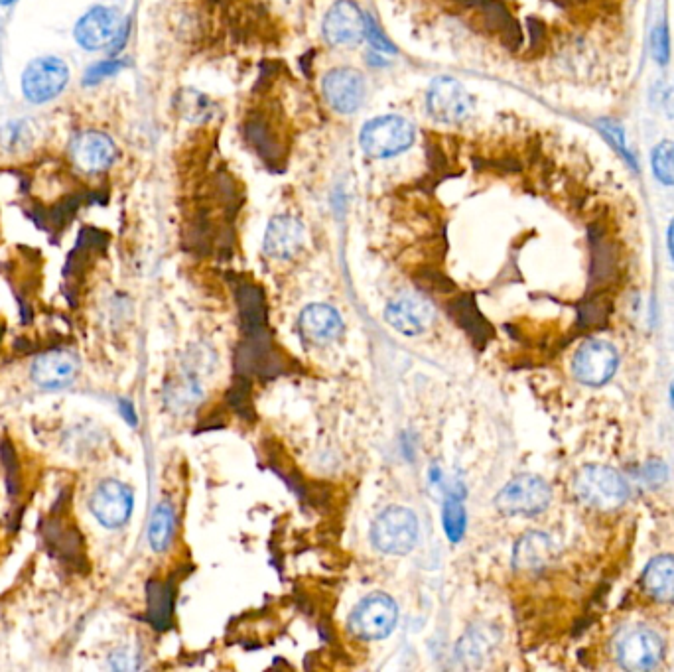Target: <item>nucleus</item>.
Masks as SVG:
<instances>
[{"label": "nucleus", "mask_w": 674, "mask_h": 672, "mask_svg": "<svg viewBox=\"0 0 674 672\" xmlns=\"http://www.w3.org/2000/svg\"><path fill=\"white\" fill-rule=\"evenodd\" d=\"M414 142V127L399 115L369 121L361 131V148L367 156L385 160L408 150Z\"/></svg>", "instance_id": "obj_5"}, {"label": "nucleus", "mask_w": 674, "mask_h": 672, "mask_svg": "<svg viewBox=\"0 0 674 672\" xmlns=\"http://www.w3.org/2000/svg\"><path fill=\"white\" fill-rule=\"evenodd\" d=\"M322 91L326 101L336 113L351 115L361 109L367 85L361 71L353 68H336L330 69L324 75Z\"/></svg>", "instance_id": "obj_13"}, {"label": "nucleus", "mask_w": 674, "mask_h": 672, "mask_svg": "<svg viewBox=\"0 0 674 672\" xmlns=\"http://www.w3.org/2000/svg\"><path fill=\"white\" fill-rule=\"evenodd\" d=\"M243 135H245L247 144L261 156V160L269 164L272 170H278V164L284 162L286 158V148L280 136L276 135V131L272 129V123L263 113H255L247 117L243 125Z\"/></svg>", "instance_id": "obj_17"}, {"label": "nucleus", "mask_w": 674, "mask_h": 672, "mask_svg": "<svg viewBox=\"0 0 674 672\" xmlns=\"http://www.w3.org/2000/svg\"><path fill=\"white\" fill-rule=\"evenodd\" d=\"M306 241L304 225L292 215H276L270 219L267 233H265V253L270 259H292L300 253Z\"/></svg>", "instance_id": "obj_16"}, {"label": "nucleus", "mask_w": 674, "mask_h": 672, "mask_svg": "<svg viewBox=\"0 0 674 672\" xmlns=\"http://www.w3.org/2000/svg\"><path fill=\"white\" fill-rule=\"evenodd\" d=\"M113 669L117 671H131L136 669L135 657L129 651H119L113 655Z\"/></svg>", "instance_id": "obj_32"}, {"label": "nucleus", "mask_w": 674, "mask_h": 672, "mask_svg": "<svg viewBox=\"0 0 674 672\" xmlns=\"http://www.w3.org/2000/svg\"><path fill=\"white\" fill-rule=\"evenodd\" d=\"M444 531L452 542H458L466 533V509L458 499H450L444 507Z\"/></svg>", "instance_id": "obj_26"}, {"label": "nucleus", "mask_w": 674, "mask_h": 672, "mask_svg": "<svg viewBox=\"0 0 674 672\" xmlns=\"http://www.w3.org/2000/svg\"><path fill=\"white\" fill-rule=\"evenodd\" d=\"M324 38L330 46L357 44L365 38V14L353 0H337L324 18Z\"/></svg>", "instance_id": "obj_15"}, {"label": "nucleus", "mask_w": 674, "mask_h": 672, "mask_svg": "<svg viewBox=\"0 0 674 672\" xmlns=\"http://www.w3.org/2000/svg\"><path fill=\"white\" fill-rule=\"evenodd\" d=\"M172 535H174V509L168 503H160L152 513L148 527L150 546L156 552H162L168 548Z\"/></svg>", "instance_id": "obj_24"}, {"label": "nucleus", "mask_w": 674, "mask_h": 672, "mask_svg": "<svg viewBox=\"0 0 674 672\" xmlns=\"http://www.w3.org/2000/svg\"><path fill=\"white\" fill-rule=\"evenodd\" d=\"M600 127H602V133L609 138V142H613L615 148H617L629 162H633V156H631V152L627 150V144H625V133H623L621 125H617L615 121H600Z\"/></svg>", "instance_id": "obj_31"}, {"label": "nucleus", "mask_w": 674, "mask_h": 672, "mask_svg": "<svg viewBox=\"0 0 674 672\" xmlns=\"http://www.w3.org/2000/svg\"><path fill=\"white\" fill-rule=\"evenodd\" d=\"M69 83L68 64L56 56L32 60L22 73V93L34 105H44L58 99Z\"/></svg>", "instance_id": "obj_6"}, {"label": "nucleus", "mask_w": 674, "mask_h": 672, "mask_svg": "<svg viewBox=\"0 0 674 672\" xmlns=\"http://www.w3.org/2000/svg\"><path fill=\"white\" fill-rule=\"evenodd\" d=\"M133 505H135L133 491L117 479L103 481L95 489L89 503L95 519L107 529L123 527L133 513Z\"/></svg>", "instance_id": "obj_12"}, {"label": "nucleus", "mask_w": 674, "mask_h": 672, "mask_svg": "<svg viewBox=\"0 0 674 672\" xmlns=\"http://www.w3.org/2000/svg\"><path fill=\"white\" fill-rule=\"evenodd\" d=\"M456 316L462 324V328L470 330V332H475L479 339H483V332H487V324L481 320V316L475 312V306H473L472 298H460L456 304Z\"/></svg>", "instance_id": "obj_27"}, {"label": "nucleus", "mask_w": 674, "mask_h": 672, "mask_svg": "<svg viewBox=\"0 0 674 672\" xmlns=\"http://www.w3.org/2000/svg\"><path fill=\"white\" fill-rule=\"evenodd\" d=\"M615 653L623 669L651 671L663 659V641L655 631L647 627H631L617 637Z\"/></svg>", "instance_id": "obj_9"}, {"label": "nucleus", "mask_w": 674, "mask_h": 672, "mask_svg": "<svg viewBox=\"0 0 674 672\" xmlns=\"http://www.w3.org/2000/svg\"><path fill=\"white\" fill-rule=\"evenodd\" d=\"M0 336H2V328H0Z\"/></svg>", "instance_id": "obj_36"}, {"label": "nucleus", "mask_w": 674, "mask_h": 672, "mask_svg": "<svg viewBox=\"0 0 674 672\" xmlns=\"http://www.w3.org/2000/svg\"><path fill=\"white\" fill-rule=\"evenodd\" d=\"M399 619V607L385 594H373L353 609L349 629L363 641H379L393 633Z\"/></svg>", "instance_id": "obj_8"}, {"label": "nucleus", "mask_w": 674, "mask_h": 672, "mask_svg": "<svg viewBox=\"0 0 674 672\" xmlns=\"http://www.w3.org/2000/svg\"><path fill=\"white\" fill-rule=\"evenodd\" d=\"M117 146L113 138L101 131L87 129L71 140L69 156L75 170L83 176H101L117 160Z\"/></svg>", "instance_id": "obj_10"}, {"label": "nucleus", "mask_w": 674, "mask_h": 672, "mask_svg": "<svg viewBox=\"0 0 674 672\" xmlns=\"http://www.w3.org/2000/svg\"><path fill=\"white\" fill-rule=\"evenodd\" d=\"M619 365L617 349L604 339H588L580 345L572 361L574 377L588 387H602L615 375Z\"/></svg>", "instance_id": "obj_11"}, {"label": "nucleus", "mask_w": 674, "mask_h": 672, "mask_svg": "<svg viewBox=\"0 0 674 672\" xmlns=\"http://www.w3.org/2000/svg\"><path fill=\"white\" fill-rule=\"evenodd\" d=\"M667 243H669V253H671V259L674 263V217L669 225V235H667Z\"/></svg>", "instance_id": "obj_33"}, {"label": "nucleus", "mask_w": 674, "mask_h": 672, "mask_svg": "<svg viewBox=\"0 0 674 672\" xmlns=\"http://www.w3.org/2000/svg\"><path fill=\"white\" fill-rule=\"evenodd\" d=\"M641 584L651 600L659 604L674 602V556L671 554L655 556L647 564Z\"/></svg>", "instance_id": "obj_21"}, {"label": "nucleus", "mask_w": 674, "mask_h": 672, "mask_svg": "<svg viewBox=\"0 0 674 672\" xmlns=\"http://www.w3.org/2000/svg\"><path fill=\"white\" fill-rule=\"evenodd\" d=\"M365 38L369 40V44L373 46L375 52H381V54H397V48L385 38V34L379 30L377 22L371 18V16H365Z\"/></svg>", "instance_id": "obj_30"}, {"label": "nucleus", "mask_w": 674, "mask_h": 672, "mask_svg": "<svg viewBox=\"0 0 674 672\" xmlns=\"http://www.w3.org/2000/svg\"><path fill=\"white\" fill-rule=\"evenodd\" d=\"M371 540L373 546L383 554H408L418 540V519L410 509L393 505L375 519Z\"/></svg>", "instance_id": "obj_4"}, {"label": "nucleus", "mask_w": 674, "mask_h": 672, "mask_svg": "<svg viewBox=\"0 0 674 672\" xmlns=\"http://www.w3.org/2000/svg\"><path fill=\"white\" fill-rule=\"evenodd\" d=\"M428 113L442 125H462L472 115V97L454 77H434L426 97Z\"/></svg>", "instance_id": "obj_7"}, {"label": "nucleus", "mask_w": 674, "mask_h": 672, "mask_svg": "<svg viewBox=\"0 0 674 672\" xmlns=\"http://www.w3.org/2000/svg\"><path fill=\"white\" fill-rule=\"evenodd\" d=\"M16 0H0V6H12Z\"/></svg>", "instance_id": "obj_34"}, {"label": "nucleus", "mask_w": 674, "mask_h": 672, "mask_svg": "<svg viewBox=\"0 0 674 672\" xmlns=\"http://www.w3.org/2000/svg\"><path fill=\"white\" fill-rule=\"evenodd\" d=\"M125 68V62L121 60H105V62H97L93 66H89L85 75H83V85H97L109 77H115L117 73H121Z\"/></svg>", "instance_id": "obj_28"}, {"label": "nucleus", "mask_w": 674, "mask_h": 672, "mask_svg": "<svg viewBox=\"0 0 674 672\" xmlns=\"http://www.w3.org/2000/svg\"><path fill=\"white\" fill-rule=\"evenodd\" d=\"M79 361L68 351H50L36 359L32 367V377L40 387L56 389L64 387L77 375Z\"/></svg>", "instance_id": "obj_19"}, {"label": "nucleus", "mask_w": 674, "mask_h": 672, "mask_svg": "<svg viewBox=\"0 0 674 672\" xmlns=\"http://www.w3.org/2000/svg\"><path fill=\"white\" fill-rule=\"evenodd\" d=\"M556 556L554 542L544 533H529L515 544L513 564L519 572H540Z\"/></svg>", "instance_id": "obj_20"}, {"label": "nucleus", "mask_w": 674, "mask_h": 672, "mask_svg": "<svg viewBox=\"0 0 674 672\" xmlns=\"http://www.w3.org/2000/svg\"><path fill=\"white\" fill-rule=\"evenodd\" d=\"M552 499L548 483L533 473L513 477L495 497L497 509L507 517H535Z\"/></svg>", "instance_id": "obj_2"}, {"label": "nucleus", "mask_w": 674, "mask_h": 672, "mask_svg": "<svg viewBox=\"0 0 674 672\" xmlns=\"http://www.w3.org/2000/svg\"><path fill=\"white\" fill-rule=\"evenodd\" d=\"M651 48H653V58L665 66L671 58V36H669V30H667V24H659L653 32V38H651Z\"/></svg>", "instance_id": "obj_29"}, {"label": "nucleus", "mask_w": 674, "mask_h": 672, "mask_svg": "<svg viewBox=\"0 0 674 672\" xmlns=\"http://www.w3.org/2000/svg\"><path fill=\"white\" fill-rule=\"evenodd\" d=\"M300 334L314 343V345H326L341 336L343 332V320L336 308L328 304H310L300 314Z\"/></svg>", "instance_id": "obj_18"}, {"label": "nucleus", "mask_w": 674, "mask_h": 672, "mask_svg": "<svg viewBox=\"0 0 674 672\" xmlns=\"http://www.w3.org/2000/svg\"><path fill=\"white\" fill-rule=\"evenodd\" d=\"M129 22L113 6H93L75 24L73 38L85 52H119L127 42Z\"/></svg>", "instance_id": "obj_1"}, {"label": "nucleus", "mask_w": 674, "mask_h": 672, "mask_svg": "<svg viewBox=\"0 0 674 672\" xmlns=\"http://www.w3.org/2000/svg\"><path fill=\"white\" fill-rule=\"evenodd\" d=\"M671 403H673V408H674V381H673V387H671Z\"/></svg>", "instance_id": "obj_35"}, {"label": "nucleus", "mask_w": 674, "mask_h": 672, "mask_svg": "<svg viewBox=\"0 0 674 672\" xmlns=\"http://www.w3.org/2000/svg\"><path fill=\"white\" fill-rule=\"evenodd\" d=\"M436 318L434 306L418 294H401L387 304L385 320L405 336L424 334Z\"/></svg>", "instance_id": "obj_14"}, {"label": "nucleus", "mask_w": 674, "mask_h": 672, "mask_svg": "<svg viewBox=\"0 0 674 672\" xmlns=\"http://www.w3.org/2000/svg\"><path fill=\"white\" fill-rule=\"evenodd\" d=\"M174 590L170 584L150 582L148 586V619L156 629H166L172 617Z\"/></svg>", "instance_id": "obj_23"}, {"label": "nucleus", "mask_w": 674, "mask_h": 672, "mask_svg": "<svg viewBox=\"0 0 674 672\" xmlns=\"http://www.w3.org/2000/svg\"><path fill=\"white\" fill-rule=\"evenodd\" d=\"M651 166L661 184L674 186V140H663L655 146Z\"/></svg>", "instance_id": "obj_25"}, {"label": "nucleus", "mask_w": 674, "mask_h": 672, "mask_svg": "<svg viewBox=\"0 0 674 672\" xmlns=\"http://www.w3.org/2000/svg\"><path fill=\"white\" fill-rule=\"evenodd\" d=\"M176 109L190 123L203 125V123L213 121V117L217 113V103L211 97H207L202 91L182 89L176 95Z\"/></svg>", "instance_id": "obj_22"}, {"label": "nucleus", "mask_w": 674, "mask_h": 672, "mask_svg": "<svg viewBox=\"0 0 674 672\" xmlns=\"http://www.w3.org/2000/svg\"><path fill=\"white\" fill-rule=\"evenodd\" d=\"M576 495L590 507L600 511L619 509L627 497L629 489L623 477L607 466H586L576 475Z\"/></svg>", "instance_id": "obj_3"}]
</instances>
